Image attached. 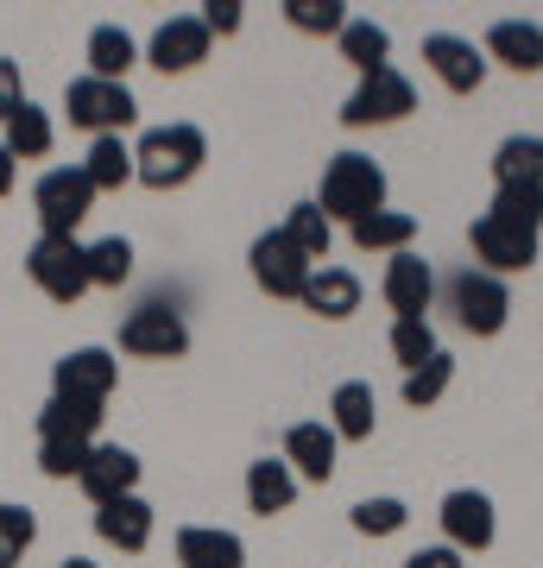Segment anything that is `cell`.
Here are the masks:
<instances>
[{
  "label": "cell",
  "mask_w": 543,
  "mask_h": 568,
  "mask_svg": "<svg viewBox=\"0 0 543 568\" xmlns=\"http://www.w3.org/2000/svg\"><path fill=\"white\" fill-rule=\"evenodd\" d=\"M202 159H209L202 126L171 121V126H152V133L133 145V178H140L145 190H178V183H190L202 171Z\"/></svg>",
  "instance_id": "1"
},
{
  "label": "cell",
  "mask_w": 543,
  "mask_h": 568,
  "mask_svg": "<svg viewBox=\"0 0 543 568\" xmlns=\"http://www.w3.org/2000/svg\"><path fill=\"white\" fill-rule=\"evenodd\" d=\"M316 209L329 215V222H361V215H373V209H385V171L366 152H335L329 159V171H322V196Z\"/></svg>",
  "instance_id": "2"
},
{
  "label": "cell",
  "mask_w": 543,
  "mask_h": 568,
  "mask_svg": "<svg viewBox=\"0 0 543 568\" xmlns=\"http://www.w3.org/2000/svg\"><path fill=\"white\" fill-rule=\"evenodd\" d=\"M32 209H39L44 234L77 241V227L89 222V209H95V183H89V171H82V164H58V171H44V178H39Z\"/></svg>",
  "instance_id": "3"
},
{
  "label": "cell",
  "mask_w": 543,
  "mask_h": 568,
  "mask_svg": "<svg viewBox=\"0 0 543 568\" xmlns=\"http://www.w3.org/2000/svg\"><path fill=\"white\" fill-rule=\"evenodd\" d=\"M63 108H70V126L82 133H127V126L140 121V102H133V89L127 82H101V77H77L63 89Z\"/></svg>",
  "instance_id": "4"
},
{
  "label": "cell",
  "mask_w": 543,
  "mask_h": 568,
  "mask_svg": "<svg viewBox=\"0 0 543 568\" xmlns=\"http://www.w3.org/2000/svg\"><path fill=\"white\" fill-rule=\"evenodd\" d=\"M26 272L51 304H77L89 291V246L82 241H58V234H39L32 253H26Z\"/></svg>",
  "instance_id": "5"
},
{
  "label": "cell",
  "mask_w": 543,
  "mask_h": 568,
  "mask_svg": "<svg viewBox=\"0 0 543 568\" xmlns=\"http://www.w3.org/2000/svg\"><path fill=\"white\" fill-rule=\"evenodd\" d=\"M449 310H455V323H462L467 335H500L505 316H512V291H505V278L467 265V272L449 278Z\"/></svg>",
  "instance_id": "6"
},
{
  "label": "cell",
  "mask_w": 543,
  "mask_h": 568,
  "mask_svg": "<svg viewBox=\"0 0 543 568\" xmlns=\"http://www.w3.org/2000/svg\"><path fill=\"white\" fill-rule=\"evenodd\" d=\"M121 347L133 354V361H183V354H190V328H183L178 310L140 304V310H127Z\"/></svg>",
  "instance_id": "7"
},
{
  "label": "cell",
  "mask_w": 543,
  "mask_h": 568,
  "mask_svg": "<svg viewBox=\"0 0 543 568\" xmlns=\"http://www.w3.org/2000/svg\"><path fill=\"white\" fill-rule=\"evenodd\" d=\"M418 108V89H411V77L404 70H373V77H361V89L348 95V108H342V121L348 126H385V121H404Z\"/></svg>",
  "instance_id": "8"
},
{
  "label": "cell",
  "mask_w": 543,
  "mask_h": 568,
  "mask_svg": "<svg viewBox=\"0 0 543 568\" xmlns=\"http://www.w3.org/2000/svg\"><path fill=\"white\" fill-rule=\"evenodd\" d=\"M247 265H253V284H260L265 297H303V284H310V272H316L298 246L284 241V227L260 234L253 253H247Z\"/></svg>",
  "instance_id": "9"
},
{
  "label": "cell",
  "mask_w": 543,
  "mask_h": 568,
  "mask_svg": "<svg viewBox=\"0 0 543 568\" xmlns=\"http://www.w3.org/2000/svg\"><path fill=\"white\" fill-rule=\"evenodd\" d=\"M114 379H121V366H114L108 347H77V354H63L51 366V392L58 398H82V405H108Z\"/></svg>",
  "instance_id": "10"
},
{
  "label": "cell",
  "mask_w": 543,
  "mask_h": 568,
  "mask_svg": "<svg viewBox=\"0 0 543 568\" xmlns=\"http://www.w3.org/2000/svg\"><path fill=\"white\" fill-rule=\"evenodd\" d=\"M77 487L95 499V506H108V499H127V493H140V455L121 443H95L89 448V462H82Z\"/></svg>",
  "instance_id": "11"
},
{
  "label": "cell",
  "mask_w": 543,
  "mask_h": 568,
  "mask_svg": "<svg viewBox=\"0 0 543 568\" xmlns=\"http://www.w3.org/2000/svg\"><path fill=\"white\" fill-rule=\"evenodd\" d=\"M423 63L436 70L449 95H474L486 82V51H474V39H455V32H430L423 39Z\"/></svg>",
  "instance_id": "12"
},
{
  "label": "cell",
  "mask_w": 543,
  "mask_h": 568,
  "mask_svg": "<svg viewBox=\"0 0 543 568\" xmlns=\"http://www.w3.org/2000/svg\"><path fill=\"white\" fill-rule=\"evenodd\" d=\"M474 260H481V272H493V278H505V272H531V265H537V234L481 215V222H474Z\"/></svg>",
  "instance_id": "13"
},
{
  "label": "cell",
  "mask_w": 543,
  "mask_h": 568,
  "mask_svg": "<svg viewBox=\"0 0 543 568\" xmlns=\"http://www.w3.org/2000/svg\"><path fill=\"white\" fill-rule=\"evenodd\" d=\"M436 518H443V537H449V549H486L493 544V530H500V518H493V499H486V493H474V487H455L443 499V511H436Z\"/></svg>",
  "instance_id": "14"
},
{
  "label": "cell",
  "mask_w": 543,
  "mask_h": 568,
  "mask_svg": "<svg viewBox=\"0 0 543 568\" xmlns=\"http://www.w3.org/2000/svg\"><path fill=\"white\" fill-rule=\"evenodd\" d=\"M145 58L159 63L164 77H183V70H197V63L209 58V26H202L197 13H178V20H164L159 32H152V44H145Z\"/></svg>",
  "instance_id": "15"
},
{
  "label": "cell",
  "mask_w": 543,
  "mask_h": 568,
  "mask_svg": "<svg viewBox=\"0 0 543 568\" xmlns=\"http://www.w3.org/2000/svg\"><path fill=\"white\" fill-rule=\"evenodd\" d=\"M385 304H392V316H430V297H436V272H430V260H418V253H392L385 260Z\"/></svg>",
  "instance_id": "16"
},
{
  "label": "cell",
  "mask_w": 543,
  "mask_h": 568,
  "mask_svg": "<svg viewBox=\"0 0 543 568\" xmlns=\"http://www.w3.org/2000/svg\"><path fill=\"white\" fill-rule=\"evenodd\" d=\"M335 429L329 424H291L284 429V467L298 474V480H316V487H329L335 480Z\"/></svg>",
  "instance_id": "17"
},
{
  "label": "cell",
  "mask_w": 543,
  "mask_h": 568,
  "mask_svg": "<svg viewBox=\"0 0 543 568\" xmlns=\"http://www.w3.org/2000/svg\"><path fill=\"white\" fill-rule=\"evenodd\" d=\"M481 51L493 63H505V70L531 77V70H543V26L537 20H493Z\"/></svg>",
  "instance_id": "18"
},
{
  "label": "cell",
  "mask_w": 543,
  "mask_h": 568,
  "mask_svg": "<svg viewBox=\"0 0 543 568\" xmlns=\"http://www.w3.org/2000/svg\"><path fill=\"white\" fill-rule=\"evenodd\" d=\"M95 530H101V544H114V549H127V556H140V549L152 544V506H145L140 493L108 499V506H95Z\"/></svg>",
  "instance_id": "19"
},
{
  "label": "cell",
  "mask_w": 543,
  "mask_h": 568,
  "mask_svg": "<svg viewBox=\"0 0 543 568\" xmlns=\"http://www.w3.org/2000/svg\"><path fill=\"white\" fill-rule=\"evenodd\" d=\"M178 562L183 568H247V544L222 525H183L178 530Z\"/></svg>",
  "instance_id": "20"
},
{
  "label": "cell",
  "mask_w": 543,
  "mask_h": 568,
  "mask_svg": "<svg viewBox=\"0 0 543 568\" xmlns=\"http://www.w3.org/2000/svg\"><path fill=\"white\" fill-rule=\"evenodd\" d=\"M298 304L316 310V316H329V323H342V316H354V310H361V278H354L348 265H316Z\"/></svg>",
  "instance_id": "21"
},
{
  "label": "cell",
  "mask_w": 543,
  "mask_h": 568,
  "mask_svg": "<svg viewBox=\"0 0 543 568\" xmlns=\"http://www.w3.org/2000/svg\"><path fill=\"white\" fill-rule=\"evenodd\" d=\"M373 424H380L373 386H366V379H342L335 398H329V429H335V443H373Z\"/></svg>",
  "instance_id": "22"
},
{
  "label": "cell",
  "mask_w": 543,
  "mask_h": 568,
  "mask_svg": "<svg viewBox=\"0 0 543 568\" xmlns=\"http://www.w3.org/2000/svg\"><path fill=\"white\" fill-rule=\"evenodd\" d=\"M101 429V405H82V398H44L39 410V443H95Z\"/></svg>",
  "instance_id": "23"
},
{
  "label": "cell",
  "mask_w": 543,
  "mask_h": 568,
  "mask_svg": "<svg viewBox=\"0 0 543 568\" xmlns=\"http://www.w3.org/2000/svg\"><path fill=\"white\" fill-rule=\"evenodd\" d=\"M493 178H500V190H543V140L537 133H512V140H500V152H493Z\"/></svg>",
  "instance_id": "24"
},
{
  "label": "cell",
  "mask_w": 543,
  "mask_h": 568,
  "mask_svg": "<svg viewBox=\"0 0 543 568\" xmlns=\"http://www.w3.org/2000/svg\"><path fill=\"white\" fill-rule=\"evenodd\" d=\"M291 499H298V474L284 467V455L272 462H253L247 467V506L260 511V518H279V511H291Z\"/></svg>",
  "instance_id": "25"
},
{
  "label": "cell",
  "mask_w": 543,
  "mask_h": 568,
  "mask_svg": "<svg viewBox=\"0 0 543 568\" xmlns=\"http://www.w3.org/2000/svg\"><path fill=\"white\" fill-rule=\"evenodd\" d=\"M140 63V44H133V32L114 20H101L95 32H89V77L101 82H127V70Z\"/></svg>",
  "instance_id": "26"
},
{
  "label": "cell",
  "mask_w": 543,
  "mask_h": 568,
  "mask_svg": "<svg viewBox=\"0 0 543 568\" xmlns=\"http://www.w3.org/2000/svg\"><path fill=\"white\" fill-rule=\"evenodd\" d=\"M348 234H354V246H361V253H411L418 222H411V215H399V209H373V215H361Z\"/></svg>",
  "instance_id": "27"
},
{
  "label": "cell",
  "mask_w": 543,
  "mask_h": 568,
  "mask_svg": "<svg viewBox=\"0 0 543 568\" xmlns=\"http://www.w3.org/2000/svg\"><path fill=\"white\" fill-rule=\"evenodd\" d=\"M82 171H89V183H95V196L101 190H121V183H133V145H127L121 133H101V140H89Z\"/></svg>",
  "instance_id": "28"
},
{
  "label": "cell",
  "mask_w": 543,
  "mask_h": 568,
  "mask_svg": "<svg viewBox=\"0 0 543 568\" xmlns=\"http://www.w3.org/2000/svg\"><path fill=\"white\" fill-rule=\"evenodd\" d=\"M342 58L361 70V77H373V70H385L392 63V32L373 20H348L342 26Z\"/></svg>",
  "instance_id": "29"
},
{
  "label": "cell",
  "mask_w": 543,
  "mask_h": 568,
  "mask_svg": "<svg viewBox=\"0 0 543 568\" xmlns=\"http://www.w3.org/2000/svg\"><path fill=\"white\" fill-rule=\"evenodd\" d=\"M284 241L298 246L310 265H322V260H329V241H335V222H329L316 203H298L291 215H284Z\"/></svg>",
  "instance_id": "30"
},
{
  "label": "cell",
  "mask_w": 543,
  "mask_h": 568,
  "mask_svg": "<svg viewBox=\"0 0 543 568\" xmlns=\"http://www.w3.org/2000/svg\"><path fill=\"white\" fill-rule=\"evenodd\" d=\"M7 152H13V159H44V152H51V114H44L39 102H20V114H13V121H7Z\"/></svg>",
  "instance_id": "31"
},
{
  "label": "cell",
  "mask_w": 543,
  "mask_h": 568,
  "mask_svg": "<svg viewBox=\"0 0 543 568\" xmlns=\"http://www.w3.org/2000/svg\"><path fill=\"white\" fill-rule=\"evenodd\" d=\"M127 278H133V241H121V234L89 241V284H101V291H121Z\"/></svg>",
  "instance_id": "32"
},
{
  "label": "cell",
  "mask_w": 543,
  "mask_h": 568,
  "mask_svg": "<svg viewBox=\"0 0 543 568\" xmlns=\"http://www.w3.org/2000/svg\"><path fill=\"white\" fill-rule=\"evenodd\" d=\"M449 386H455V361H449V354H436V361H423L418 373H404V405H411V410L443 405Z\"/></svg>",
  "instance_id": "33"
},
{
  "label": "cell",
  "mask_w": 543,
  "mask_h": 568,
  "mask_svg": "<svg viewBox=\"0 0 543 568\" xmlns=\"http://www.w3.org/2000/svg\"><path fill=\"white\" fill-rule=\"evenodd\" d=\"M392 354H399L404 373H418L423 361H436L443 347H436V328H430V316H404V323H392Z\"/></svg>",
  "instance_id": "34"
},
{
  "label": "cell",
  "mask_w": 543,
  "mask_h": 568,
  "mask_svg": "<svg viewBox=\"0 0 543 568\" xmlns=\"http://www.w3.org/2000/svg\"><path fill=\"white\" fill-rule=\"evenodd\" d=\"M284 20L298 26V32H310V39H342V26H348V7L342 0H284Z\"/></svg>",
  "instance_id": "35"
},
{
  "label": "cell",
  "mask_w": 543,
  "mask_h": 568,
  "mask_svg": "<svg viewBox=\"0 0 543 568\" xmlns=\"http://www.w3.org/2000/svg\"><path fill=\"white\" fill-rule=\"evenodd\" d=\"M39 537V518L26 506H0V568H20V556Z\"/></svg>",
  "instance_id": "36"
},
{
  "label": "cell",
  "mask_w": 543,
  "mask_h": 568,
  "mask_svg": "<svg viewBox=\"0 0 543 568\" xmlns=\"http://www.w3.org/2000/svg\"><path fill=\"white\" fill-rule=\"evenodd\" d=\"M486 215H493V222L524 227V234H537V227H543V190H500Z\"/></svg>",
  "instance_id": "37"
},
{
  "label": "cell",
  "mask_w": 543,
  "mask_h": 568,
  "mask_svg": "<svg viewBox=\"0 0 543 568\" xmlns=\"http://www.w3.org/2000/svg\"><path fill=\"white\" fill-rule=\"evenodd\" d=\"M404 525H411L404 499H361V506H354V530H361V537H399Z\"/></svg>",
  "instance_id": "38"
},
{
  "label": "cell",
  "mask_w": 543,
  "mask_h": 568,
  "mask_svg": "<svg viewBox=\"0 0 543 568\" xmlns=\"http://www.w3.org/2000/svg\"><path fill=\"white\" fill-rule=\"evenodd\" d=\"M89 448L95 443H39V467L51 480H77L82 462H89Z\"/></svg>",
  "instance_id": "39"
},
{
  "label": "cell",
  "mask_w": 543,
  "mask_h": 568,
  "mask_svg": "<svg viewBox=\"0 0 543 568\" xmlns=\"http://www.w3.org/2000/svg\"><path fill=\"white\" fill-rule=\"evenodd\" d=\"M197 20L209 26V39H215V32L228 39V32H241L247 13H241V0H202V13H197Z\"/></svg>",
  "instance_id": "40"
},
{
  "label": "cell",
  "mask_w": 543,
  "mask_h": 568,
  "mask_svg": "<svg viewBox=\"0 0 543 568\" xmlns=\"http://www.w3.org/2000/svg\"><path fill=\"white\" fill-rule=\"evenodd\" d=\"M20 102H26V82H20V63L13 58H0V126L20 114Z\"/></svg>",
  "instance_id": "41"
},
{
  "label": "cell",
  "mask_w": 543,
  "mask_h": 568,
  "mask_svg": "<svg viewBox=\"0 0 543 568\" xmlns=\"http://www.w3.org/2000/svg\"><path fill=\"white\" fill-rule=\"evenodd\" d=\"M404 568H462V549H449V544L411 549V556H404Z\"/></svg>",
  "instance_id": "42"
},
{
  "label": "cell",
  "mask_w": 543,
  "mask_h": 568,
  "mask_svg": "<svg viewBox=\"0 0 543 568\" xmlns=\"http://www.w3.org/2000/svg\"><path fill=\"white\" fill-rule=\"evenodd\" d=\"M13 178H20V159H13V152H7V145H0V196H7V190H13Z\"/></svg>",
  "instance_id": "43"
},
{
  "label": "cell",
  "mask_w": 543,
  "mask_h": 568,
  "mask_svg": "<svg viewBox=\"0 0 543 568\" xmlns=\"http://www.w3.org/2000/svg\"><path fill=\"white\" fill-rule=\"evenodd\" d=\"M63 568H101V562H89V556H70V562H63Z\"/></svg>",
  "instance_id": "44"
}]
</instances>
